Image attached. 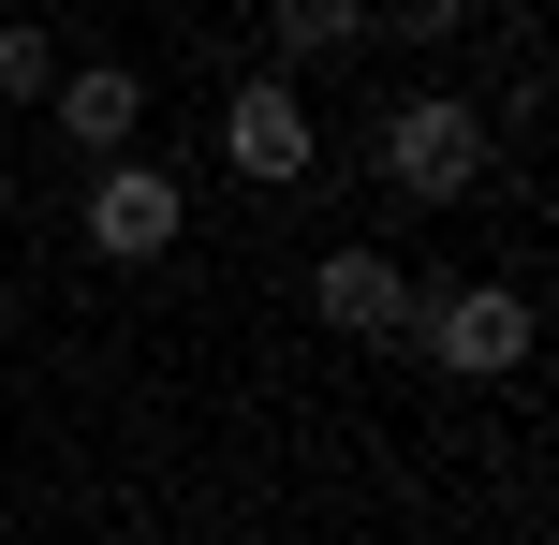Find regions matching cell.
Instances as JSON below:
<instances>
[{"label": "cell", "mask_w": 559, "mask_h": 545, "mask_svg": "<svg viewBox=\"0 0 559 545\" xmlns=\"http://www.w3.org/2000/svg\"><path fill=\"white\" fill-rule=\"evenodd\" d=\"M486 163H501V133H486L472 88H413V104H383V192H397V206H472Z\"/></svg>", "instance_id": "cell-1"}, {"label": "cell", "mask_w": 559, "mask_h": 545, "mask_svg": "<svg viewBox=\"0 0 559 545\" xmlns=\"http://www.w3.org/2000/svg\"><path fill=\"white\" fill-rule=\"evenodd\" d=\"M397 340H427V369H456V383H515L531 369V295L515 281H442V295H413Z\"/></svg>", "instance_id": "cell-2"}, {"label": "cell", "mask_w": 559, "mask_h": 545, "mask_svg": "<svg viewBox=\"0 0 559 545\" xmlns=\"http://www.w3.org/2000/svg\"><path fill=\"white\" fill-rule=\"evenodd\" d=\"M222 163L251 177V192H295V177L324 163V118H309L295 74H236V104H222Z\"/></svg>", "instance_id": "cell-3"}, {"label": "cell", "mask_w": 559, "mask_h": 545, "mask_svg": "<svg viewBox=\"0 0 559 545\" xmlns=\"http://www.w3.org/2000/svg\"><path fill=\"white\" fill-rule=\"evenodd\" d=\"M177 222H192V192H177L147 147H133V163H104V177H88V206H74V236H88L104 265H163Z\"/></svg>", "instance_id": "cell-4"}, {"label": "cell", "mask_w": 559, "mask_h": 545, "mask_svg": "<svg viewBox=\"0 0 559 545\" xmlns=\"http://www.w3.org/2000/svg\"><path fill=\"white\" fill-rule=\"evenodd\" d=\"M45 104H59V147H74L88 177L133 163V133H147V74H133V59H59Z\"/></svg>", "instance_id": "cell-5"}, {"label": "cell", "mask_w": 559, "mask_h": 545, "mask_svg": "<svg viewBox=\"0 0 559 545\" xmlns=\"http://www.w3.org/2000/svg\"><path fill=\"white\" fill-rule=\"evenodd\" d=\"M309 310H324L338 340H397V324H413V281H397V265L354 236V251H324V265H309Z\"/></svg>", "instance_id": "cell-6"}, {"label": "cell", "mask_w": 559, "mask_h": 545, "mask_svg": "<svg viewBox=\"0 0 559 545\" xmlns=\"http://www.w3.org/2000/svg\"><path fill=\"white\" fill-rule=\"evenodd\" d=\"M265 45L280 59H354V45H383V29H368V0H280Z\"/></svg>", "instance_id": "cell-7"}, {"label": "cell", "mask_w": 559, "mask_h": 545, "mask_svg": "<svg viewBox=\"0 0 559 545\" xmlns=\"http://www.w3.org/2000/svg\"><path fill=\"white\" fill-rule=\"evenodd\" d=\"M45 88H59V45L45 29H0V104H45Z\"/></svg>", "instance_id": "cell-8"}]
</instances>
